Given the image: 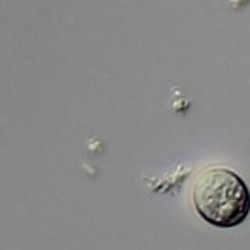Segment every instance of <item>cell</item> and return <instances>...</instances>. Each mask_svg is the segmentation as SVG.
<instances>
[{
	"label": "cell",
	"instance_id": "6da1fadb",
	"mask_svg": "<svg viewBox=\"0 0 250 250\" xmlns=\"http://www.w3.org/2000/svg\"><path fill=\"white\" fill-rule=\"evenodd\" d=\"M192 199L199 215L217 228L241 225L250 214V190L232 170L211 167L193 182Z\"/></svg>",
	"mask_w": 250,
	"mask_h": 250
}]
</instances>
